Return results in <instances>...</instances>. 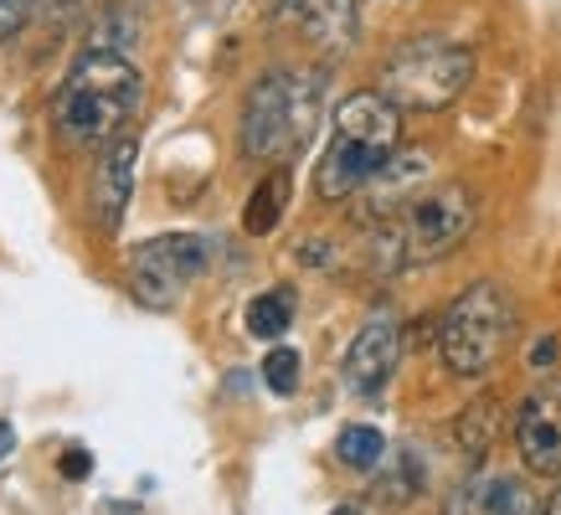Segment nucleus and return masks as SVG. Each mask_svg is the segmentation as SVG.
<instances>
[{
	"instance_id": "obj_1",
	"label": "nucleus",
	"mask_w": 561,
	"mask_h": 515,
	"mask_svg": "<svg viewBox=\"0 0 561 515\" xmlns=\"http://www.w3.org/2000/svg\"><path fill=\"white\" fill-rule=\"evenodd\" d=\"M139 103H145V78L129 57L83 52L57 88L51 119L72 150H103L124 135V124L139 114Z\"/></svg>"
},
{
	"instance_id": "obj_2",
	"label": "nucleus",
	"mask_w": 561,
	"mask_h": 515,
	"mask_svg": "<svg viewBox=\"0 0 561 515\" xmlns=\"http://www.w3.org/2000/svg\"><path fill=\"white\" fill-rule=\"evenodd\" d=\"M397 150H402V108L381 88H360L341 99L335 124H330V145L314 165V196L351 202Z\"/></svg>"
},
{
	"instance_id": "obj_3",
	"label": "nucleus",
	"mask_w": 561,
	"mask_h": 515,
	"mask_svg": "<svg viewBox=\"0 0 561 515\" xmlns=\"http://www.w3.org/2000/svg\"><path fill=\"white\" fill-rule=\"evenodd\" d=\"M479 202L474 191L463 186H427L417 202H408L391 222L366 227V258H371L376 274H402V268H423L438 258L459 253L469 232H474Z\"/></svg>"
},
{
	"instance_id": "obj_4",
	"label": "nucleus",
	"mask_w": 561,
	"mask_h": 515,
	"mask_svg": "<svg viewBox=\"0 0 561 515\" xmlns=\"http://www.w3.org/2000/svg\"><path fill=\"white\" fill-rule=\"evenodd\" d=\"M324 108V78L320 72H294V68H273L263 72L242 103L238 119V150L242 160H268L284 165L289 154H299L320 124Z\"/></svg>"
},
{
	"instance_id": "obj_5",
	"label": "nucleus",
	"mask_w": 561,
	"mask_h": 515,
	"mask_svg": "<svg viewBox=\"0 0 561 515\" xmlns=\"http://www.w3.org/2000/svg\"><path fill=\"white\" fill-rule=\"evenodd\" d=\"M474 83V52L438 32H417L397 42L381 62V93L402 114H438Z\"/></svg>"
},
{
	"instance_id": "obj_6",
	"label": "nucleus",
	"mask_w": 561,
	"mask_h": 515,
	"mask_svg": "<svg viewBox=\"0 0 561 515\" xmlns=\"http://www.w3.org/2000/svg\"><path fill=\"white\" fill-rule=\"evenodd\" d=\"M515 341V299L479 278L438 314V356L454 377H490Z\"/></svg>"
},
{
	"instance_id": "obj_7",
	"label": "nucleus",
	"mask_w": 561,
	"mask_h": 515,
	"mask_svg": "<svg viewBox=\"0 0 561 515\" xmlns=\"http://www.w3.org/2000/svg\"><path fill=\"white\" fill-rule=\"evenodd\" d=\"M206 263H211V238H202V232L150 238L139 242L135 258H129V294L145 309H171L206 274Z\"/></svg>"
},
{
	"instance_id": "obj_8",
	"label": "nucleus",
	"mask_w": 561,
	"mask_h": 515,
	"mask_svg": "<svg viewBox=\"0 0 561 515\" xmlns=\"http://www.w3.org/2000/svg\"><path fill=\"white\" fill-rule=\"evenodd\" d=\"M515 454L536 480L561 474V381H546L515 408Z\"/></svg>"
},
{
	"instance_id": "obj_9",
	"label": "nucleus",
	"mask_w": 561,
	"mask_h": 515,
	"mask_svg": "<svg viewBox=\"0 0 561 515\" xmlns=\"http://www.w3.org/2000/svg\"><path fill=\"white\" fill-rule=\"evenodd\" d=\"M397 360H402V320H397L391 309H376L371 320L356 330L351 351H345L341 377L356 397H376L391 381Z\"/></svg>"
},
{
	"instance_id": "obj_10",
	"label": "nucleus",
	"mask_w": 561,
	"mask_h": 515,
	"mask_svg": "<svg viewBox=\"0 0 561 515\" xmlns=\"http://www.w3.org/2000/svg\"><path fill=\"white\" fill-rule=\"evenodd\" d=\"M427 175H433V160H427V150H397L387 165H381V171H376L371 181L356 191V222L360 227L391 222L402 206L417 202V196L427 191Z\"/></svg>"
},
{
	"instance_id": "obj_11",
	"label": "nucleus",
	"mask_w": 561,
	"mask_h": 515,
	"mask_svg": "<svg viewBox=\"0 0 561 515\" xmlns=\"http://www.w3.org/2000/svg\"><path fill=\"white\" fill-rule=\"evenodd\" d=\"M541 490L526 474L479 469L443 495V515H541Z\"/></svg>"
},
{
	"instance_id": "obj_12",
	"label": "nucleus",
	"mask_w": 561,
	"mask_h": 515,
	"mask_svg": "<svg viewBox=\"0 0 561 515\" xmlns=\"http://www.w3.org/2000/svg\"><path fill=\"white\" fill-rule=\"evenodd\" d=\"M273 16H278V26L305 36L309 47L324 52V57H341L360 32L356 0H273Z\"/></svg>"
},
{
	"instance_id": "obj_13",
	"label": "nucleus",
	"mask_w": 561,
	"mask_h": 515,
	"mask_svg": "<svg viewBox=\"0 0 561 515\" xmlns=\"http://www.w3.org/2000/svg\"><path fill=\"white\" fill-rule=\"evenodd\" d=\"M135 175H139V139L119 135L114 145H103L99 175H93V217L103 232H119L124 211L135 202Z\"/></svg>"
},
{
	"instance_id": "obj_14",
	"label": "nucleus",
	"mask_w": 561,
	"mask_h": 515,
	"mask_svg": "<svg viewBox=\"0 0 561 515\" xmlns=\"http://www.w3.org/2000/svg\"><path fill=\"white\" fill-rule=\"evenodd\" d=\"M289 196H294L289 165H273L253 186L248 206H242V232H248V238H268L273 227H278V217H284V206H289Z\"/></svg>"
},
{
	"instance_id": "obj_15",
	"label": "nucleus",
	"mask_w": 561,
	"mask_h": 515,
	"mask_svg": "<svg viewBox=\"0 0 561 515\" xmlns=\"http://www.w3.org/2000/svg\"><path fill=\"white\" fill-rule=\"evenodd\" d=\"M139 16L129 11V5H108V11H99V21H93V32H88V52H108V57H129V52L139 47Z\"/></svg>"
},
{
	"instance_id": "obj_16",
	"label": "nucleus",
	"mask_w": 561,
	"mask_h": 515,
	"mask_svg": "<svg viewBox=\"0 0 561 515\" xmlns=\"http://www.w3.org/2000/svg\"><path fill=\"white\" fill-rule=\"evenodd\" d=\"M289 325H294V294L289 289H268L248 305V335H257V341H278Z\"/></svg>"
},
{
	"instance_id": "obj_17",
	"label": "nucleus",
	"mask_w": 561,
	"mask_h": 515,
	"mask_svg": "<svg viewBox=\"0 0 561 515\" xmlns=\"http://www.w3.org/2000/svg\"><path fill=\"white\" fill-rule=\"evenodd\" d=\"M335 459L351 464V469H381L387 438H381L371 423H351V428H341V438H335Z\"/></svg>"
},
{
	"instance_id": "obj_18",
	"label": "nucleus",
	"mask_w": 561,
	"mask_h": 515,
	"mask_svg": "<svg viewBox=\"0 0 561 515\" xmlns=\"http://www.w3.org/2000/svg\"><path fill=\"white\" fill-rule=\"evenodd\" d=\"M381 500H391V505H402V500H412L417 490H423V464H417V454L412 448H402V454H391L387 474H381Z\"/></svg>"
},
{
	"instance_id": "obj_19",
	"label": "nucleus",
	"mask_w": 561,
	"mask_h": 515,
	"mask_svg": "<svg viewBox=\"0 0 561 515\" xmlns=\"http://www.w3.org/2000/svg\"><path fill=\"white\" fill-rule=\"evenodd\" d=\"M263 381H268V392L289 397L294 387H299V351H289V345H273L268 356H263Z\"/></svg>"
},
{
	"instance_id": "obj_20",
	"label": "nucleus",
	"mask_w": 561,
	"mask_h": 515,
	"mask_svg": "<svg viewBox=\"0 0 561 515\" xmlns=\"http://www.w3.org/2000/svg\"><path fill=\"white\" fill-rule=\"evenodd\" d=\"M490 417H494V402H479V408L463 412V423H459L463 454H484L490 448Z\"/></svg>"
},
{
	"instance_id": "obj_21",
	"label": "nucleus",
	"mask_w": 561,
	"mask_h": 515,
	"mask_svg": "<svg viewBox=\"0 0 561 515\" xmlns=\"http://www.w3.org/2000/svg\"><path fill=\"white\" fill-rule=\"evenodd\" d=\"M26 16H32V0H0V42H11L26 26Z\"/></svg>"
},
{
	"instance_id": "obj_22",
	"label": "nucleus",
	"mask_w": 561,
	"mask_h": 515,
	"mask_svg": "<svg viewBox=\"0 0 561 515\" xmlns=\"http://www.w3.org/2000/svg\"><path fill=\"white\" fill-rule=\"evenodd\" d=\"M57 469H62V480H88L93 474V454L88 448H62V459H57Z\"/></svg>"
},
{
	"instance_id": "obj_23",
	"label": "nucleus",
	"mask_w": 561,
	"mask_h": 515,
	"mask_svg": "<svg viewBox=\"0 0 561 515\" xmlns=\"http://www.w3.org/2000/svg\"><path fill=\"white\" fill-rule=\"evenodd\" d=\"M196 16H221V11H232V0H186Z\"/></svg>"
},
{
	"instance_id": "obj_24",
	"label": "nucleus",
	"mask_w": 561,
	"mask_h": 515,
	"mask_svg": "<svg viewBox=\"0 0 561 515\" xmlns=\"http://www.w3.org/2000/svg\"><path fill=\"white\" fill-rule=\"evenodd\" d=\"M11 448H16V433H11V423H0V464L11 459Z\"/></svg>"
},
{
	"instance_id": "obj_25",
	"label": "nucleus",
	"mask_w": 561,
	"mask_h": 515,
	"mask_svg": "<svg viewBox=\"0 0 561 515\" xmlns=\"http://www.w3.org/2000/svg\"><path fill=\"white\" fill-rule=\"evenodd\" d=\"M541 515H561V484L551 490V500H546V511H541Z\"/></svg>"
},
{
	"instance_id": "obj_26",
	"label": "nucleus",
	"mask_w": 561,
	"mask_h": 515,
	"mask_svg": "<svg viewBox=\"0 0 561 515\" xmlns=\"http://www.w3.org/2000/svg\"><path fill=\"white\" fill-rule=\"evenodd\" d=\"M330 515H360V505H335Z\"/></svg>"
}]
</instances>
